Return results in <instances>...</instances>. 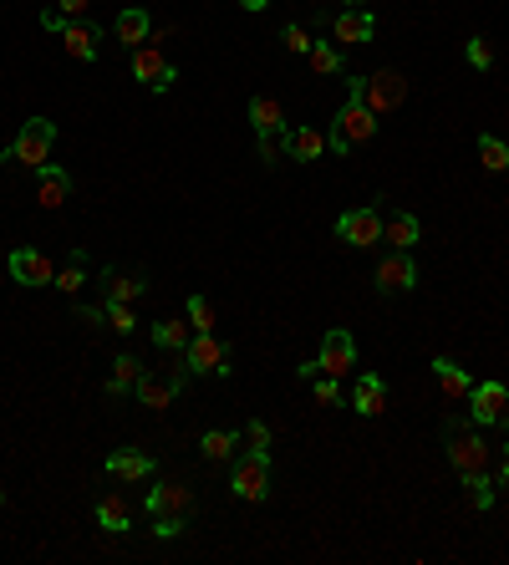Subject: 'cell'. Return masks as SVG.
Returning a JSON list of instances; mask_svg holds the SVG:
<instances>
[{
    "mask_svg": "<svg viewBox=\"0 0 509 565\" xmlns=\"http://www.w3.org/2000/svg\"><path fill=\"white\" fill-rule=\"evenodd\" d=\"M377 138V112L367 107V97H362V77H352L347 82V102H342V112H336V123L326 128V153H352V148H362V143H372Z\"/></svg>",
    "mask_w": 509,
    "mask_h": 565,
    "instance_id": "obj_1",
    "label": "cell"
},
{
    "mask_svg": "<svg viewBox=\"0 0 509 565\" xmlns=\"http://www.w3.org/2000/svg\"><path fill=\"white\" fill-rule=\"evenodd\" d=\"M163 41H174V36L158 31V36H148L138 51H128V56H133V77H138L148 92H168V87L179 82V67H174V56L163 51Z\"/></svg>",
    "mask_w": 509,
    "mask_h": 565,
    "instance_id": "obj_2",
    "label": "cell"
},
{
    "mask_svg": "<svg viewBox=\"0 0 509 565\" xmlns=\"http://www.w3.org/2000/svg\"><path fill=\"white\" fill-rule=\"evenodd\" d=\"M51 143H56V123L51 118H26L21 133H16V143L0 148V163H21V168H31V174H36L41 163H51Z\"/></svg>",
    "mask_w": 509,
    "mask_h": 565,
    "instance_id": "obj_3",
    "label": "cell"
},
{
    "mask_svg": "<svg viewBox=\"0 0 509 565\" xmlns=\"http://www.w3.org/2000/svg\"><path fill=\"white\" fill-rule=\"evenodd\" d=\"M448 464H454V474L469 484L479 474H489V443L479 438V423H448Z\"/></svg>",
    "mask_w": 509,
    "mask_h": 565,
    "instance_id": "obj_4",
    "label": "cell"
},
{
    "mask_svg": "<svg viewBox=\"0 0 509 565\" xmlns=\"http://www.w3.org/2000/svg\"><path fill=\"white\" fill-rule=\"evenodd\" d=\"M230 494L245 504H260L270 494V454L245 448V459H235V469H230Z\"/></svg>",
    "mask_w": 509,
    "mask_h": 565,
    "instance_id": "obj_5",
    "label": "cell"
},
{
    "mask_svg": "<svg viewBox=\"0 0 509 565\" xmlns=\"http://www.w3.org/2000/svg\"><path fill=\"white\" fill-rule=\"evenodd\" d=\"M184 382H189V367H153V372H143L138 377V403L143 408H174V398L184 392Z\"/></svg>",
    "mask_w": 509,
    "mask_h": 565,
    "instance_id": "obj_6",
    "label": "cell"
},
{
    "mask_svg": "<svg viewBox=\"0 0 509 565\" xmlns=\"http://www.w3.org/2000/svg\"><path fill=\"white\" fill-rule=\"evenodd\" d=\"M362 97H367V107L377 112V118H382V112H398L403 97H408V77L398 67H382V72L362 77Z\"/></svg>",
    "mask_w": 509,
    "mask_h": 565,
    "instance_id": "obj_7",
    "label": "cell"
},
{
    "mask_svg": "<svg viewBox=\"0 0 509 565\" xmlns=\"http://www.w3.org/2000/svg\"><path fill=\"white\" fill-rule=\"evenodd\" d=\"M184 367L189 372H214V377H230V347L219 342L214 331H194V342L184 347Z\"/></svg>",
    "mask_w": 509,
    "mask_h": 565,
    "instance_id": "obj_8",
    "label": "cell"
},
{
    "mask_svg": "<svg viewBox=\"0 0 509 565\" xmlns=\"http://www.w3.org/2000/svg\"><path fill=\"white\" fill-rule=\"evenodd\" d=\"M418 286V260H413V250H387L382 260H377V291L382 296H403V291H413Z\"/></svg>",
    "mask_w": 509,
    "mask_h": 565,
    "instance_id": "obj_9",
    "label": "cell"
},
{
    "mask_svg": "<svg viewBox=\"0 0 509 565\" xmlns=\"http://www.w3.org/2000/svg\"><path fill=\"white\" fill-rule=\"evenodd\" d=\"M469 418L479 428H494L509 418V387L504 382H474L469 387Z\"/></svg>",
    "mask_w": 509,
    "mask_h": 565,
    "instance_id": "obj_10",
    "label": "cell"
},
{
    "mask_svg": "<svg viewBox=\"0 0 509 565\" xmlns=\"http://www.w3.org/2000/svg\"><path fill=\"white\" fill-rule=\"evenodd\" d=\"M336 240H342V245H357V250L377 245V240H382V214H377V209H347L342 219H336Z\"/></svg>",
    "mask_w": 509,
    "mask_h": 565,
    "instance_id": "obj_11",
    "label": "cell"
},
{
    "mask_svg": "<svg viewBox=\"0 0 509 565\" xmlns=\"http://www.w3.org/2000/svg\"><path fill=\"white\" fill-rule=\"evenodd\" d=\"M321 372L326 377H347L352 367H357V342H352V331H342V326H336V331H326L321 336Z\"/></svg>",
    "mask_w": 509,
    "mask_h": 565,
    "instance_id": "obj_12",
    "label": "cell"
},
{
    "mask_svg": "<svg viewBox=\"0 0 509 565\" xmlns=\"http://www.w3.org/2000/svg\"><path fill=\"white\" fill-rule=\"evenodd\" d=\"M11 280H16V286H56V270H51V260L41 250L16 245L11 250Z\"/></svg>",
    "mask_w": 509,
    "mask_h": 565,
    "instance_id": "obj_13",
    "label": "cell"
},
{
    "mask_svg": "<svg viewBox=\"0 0 509 565\" xmlns=\"http://www.w3.org/2000/svg\"><path fill=\"white\" fill-rule=\"evenodd\" d=\"M189 510H194V489H184V484H153L148 489V520H158V515L189 520Z\"/></svg>",
    "mask_w": 509,
    "mask_h": 565,
    "instance_id": "obj_14",
    "label": "cell"
},
{
    "mask_svg": "<svg viewBox=\"0 0 509 565\" xmlns=\"http://www.w3.org/2000/svg\"><path fill=\"white\" fill-rule=\"evenodd\" d=\"M36 199H41V209H62L72 199V174H67V168L41 163L36 168Z\"/></svg>",
    "mask_w": 509,
    "mask_h": 565,
    "instance_id": "obj_15",
    "label": "cell"
},
{
    "mask_svg": "<svg viewBox=\"0 0 509 565\" xmlns=\"http://www.w3.org/2000/svg\"><path fill=\"white\" fill-rule=\"evenodd\" d=\"M250 128H255V138H286V107L265 92L250 97Z\"/></svg>",
    "mask_w": 509,
    "mask_h": 565,
    "instance_id": "obj_16",
    "label": "cell"
},
{
    "mask_svg": "<svg viewBox=\"0 0 509 565\" xmlns=\"http://www.w3.org/2000/svg\"><path fill=\"white\" fill-rule=\"evenodd\" d=\"M418 214H408V209H392V214H382V245L387 250H413L418 245Z\"/></svg>",
    "mask_w": 509,
    "mask_h": 565,
    "instance_id": "obj_17",
    "label": "cell"
},
{
    "mask_svg": "<svg viewBox=\"0 0 509 565\" xmlns=\"http://www.w3.org/2000/svg\"><path fill=\"white\" fill-rule=\"evenodd\" d=\"M331 31H336V41H347V46H367L377 36V16L372 11H336Z\"/></svg>",
    "mask_w": 509,
    "mask_h": 565,
    "instance_id": "obj_18",
    "label": "cell"
},
{
    "mask_svg": "<svg viewBox=\"0 0 509 565\" xmlns=\"http://www.w3.org/2000/svg\"><path fill=\"white\" fill-rule=\"evenodd\" d=\"M382 408H387V382H382L377 372H362V377H357V387H352V413L377 418Z\"/></svg>",
    "mask_w": 509,
    "mask_h": 565,
    "instance_id": "obj_19",
    "label": "cell"
},
{
    "mask_svg": "<svg viewBox=\"0 0 509 565\" xmlns=\"http://www.w3.org/2000/svg\"><path fill=\"white\" fill-rule=\"evenodd\" d=\"M97 41H102V31L92 21H67V31H62V46L72 62H97Z\"/></svg>",
    "mask_w": 509,
    "mask_h": 565,
    "instance_id": "obj_20",
    "label": "cell"
},
{
    "mask_svg": "<svg viewBox=\"0 0 509 565\" xmlns=\"http://www.w3.org/2000/svg\"><path fill=\"white\" fill-rule=\"evenodd\" d=\"M153 454H143V448H118V454L107 459V474L112 479H153Z\"/></svg>",
    "mask_w": 509,
    "mask_h": 565,
    "instance_id": "obj_21",
    "label": "cell"
},
{
    "mask_svg": "<svg viewBox=\"0 0 509 565\" xmlns=\"http://www.w3.org/2000/svg\"><path fill=\"white\" fill-rule=\"evenodd\" d=\"M433 377H438V392H443V398L448 403H459V398H469V372L454 362V357H433Z\"/></svg>",
    "mask_w": 509,
    "mask_h": 565,
    "instance_id": "obj_22",
    "label": "cell"
},
{
    "mask_svg": "<svg viewBox=\"0 0 509 565\" xmlns=\"http://www.w3.org/2000/svg\"><path fill=\"white\" fill-rule=\"evenodd\" d=\"M112 31H118V41H123L128 51H138V46L153 36V16H148V11H138V6H128V11H118Z\"/></svg>",
    "mask_w": 509,
    "mask_h": 565,
    "instance_id": "obj_23",
    "label": "cell"
},
{
    "mask_svg": "<svg viewBox=\"0 0 509 565\" xmlns=\"http://www.w3.org/2000/svg\"><path fill=\"white\" fill-rule=\"evenodd\" d=\"M280 143H286V153L296 163H316L326 153V133L321 128H286V138H280Z\"/></svg>",
    "mask_w": 509,
    "mask_h": 565,
    "instance_id": "obj_24",
    "label": "cell"
},
{
    "mask_svg": "<svg viewBox=\"0 0 509 565\" xmlns=\"http://www.w3.org/2000/svg\"><path fill=\"white\" fill-rule=\"evenodd\" d=\"M97 525H102L107 535H123V530H133L128 499H123V494H102V499H97Z\"/></svg>",
    "mask_w": 509,
    "mask_h": 565,
    "instance_id": "obj_25",
    "label": "cell"
},
{
    "mask_svg": "<svg viewBox=\"0 0 509 565\" xmlns=\"http://www.w3.org/2000/svg\"><path fill=\"white\" fill-rule=\"evenodd\" d=\"M148 367L133 357V352H123L118 362H112V372H107V392H112V398H123V392H133L138 387V377H143Z\"/></svg>",
    "mask_w": 509,
    "mask_h": 565,
    "instance_id": "obj_26",
    "label": "cell"
},
{
    "mask_svg": "<svg viewBox=\"0 0 509 565\" xmlns=\"http://www.w3.org/2000/svg\"><path fill=\"white\" fill-rule=\"evenodd\" d=\"M199 448H204L209 464H230L235 448H240V433H230V428H209V433L199 438Z\"/></svg>",
    "mask_w": 509,
    "mask_h": 565,
    "instance_id": "obj_27",
    "label": "cell"
},
{
    "mask_svg": "<svg viewBox=\"0 0 509 565\" xmlns=\"http://www.w3.org/2000/svg\"><path fill=\"white\" fill-rule=\"evenodd\" d=\"M189 342H194V326H184V321H158V326H153V347H158V352H179V357H184Z\"/></svg>",
    "mask_w": 509,
    "mask_h": 565,
    "instance_id": "obj_28",
    "label": "cell"
},
{
    "mask_svg": "<svg viewBox=\"0 0 509 565\" xmlns=\"http://www.w3.org/2000/svg\"><path fill=\"white\" fill-rule=\"evenodd\" d=\"M102 286H107V301H128V306L148 291L138 275H123V270H102Z\"/></svg>",
    "mask_w": 509,
    "mask_h": 565,
    "instance_id": "obj_29",
    "label": "cell"
},
{
    "mask_svg": "<svg viewBox=\"0 0 509 565\" xmlns=\"http://www.w3.org/2000/svg\"><path fill=\"white\" fill-rule=\"evenodd\" d=\"M82 286H87V255H82V250H72L67 270H56V291H62V296H77Z\"/></svg>",
    "mask_w": 509,
    "mask_h": 565,
    "instance_id": "obj_30",
    "label": "cell"
},
{
    "mask_svg": "<svg viewBox=\"0 0 509 565\" xmlns=\"http://www.w3.org/2000/svg\"><path fill=\"white\" fill-rule=\"evenodd\" d=\"M306 62H311V72H321V77H336V72L347 67V62H342V46H331V41H316Z\"/></svg>",
    "mask_w": 509,
    "mask_h": 565,
    "instance_id": "obj_31",
    "label": "cell"
},
{
    "mask_svg": "<svg viewBox=\"0 0 509 565\" xmlns=\"http://www.w3.org/2000/svg\"><path fill=\"white\" fill-rule=\"evenodd\" d=\"M479 163L489 168V174H509V143H499L494 133L479 138Z\"/></svg>",
    "mask_w": 509,
    "mask_h": 565,
    "instance_id": "obj_32",
    "label": "cell"
},
{
    "mask_svg": "<svg viewBox=\"0 0 509 565\" xmlns=\"http://www.w3.org/2000/svg\"><path fill=\"white\" fill-rule=\"evenodd\" d=\"M102 311H107V326L118 331V336H133L138 316H133V306H128V301H102Z\"/></svg>",
    "mask_w": 509,
    "mask_h": 565,
    "instance_id": "obj_33",
    "label": "cell"
},
{
    "mask_svg": "<svg viewBox=\"0 0 509 565\" xmlns=\"http://www.w3.org/2000/svg\"><path fill=\"white\" fill-rule=\"evenodd\" d=\"M464 56H469V67H474V72H489V67H494V46H489L484 36H469Z\"/></svg>",
    "mask_w": 509,
    "mask_h": 565,
    "instance_id": "obj_34",
    "label": "cell"
},
{
    "mask_svg": "<svg viewBox=\"0 0 509 565\" xmlns=\"http://www.w3.org/2000/svg\"><path fill=\"white\" fill-rule=\"evenodd\" d=\"M189 326L194 331H214V306L204 296H189Z\"/></svg>",
    "mask_w": 509,
    "mask_h": 565,
    "instance_id": "obj_35",
    "label": "cell"
},
{
    "mask_svg": "<svg viewBox=\"0 0 509 565\" xmlns=\"http://www.w3.org/2000/svg\"><path fill=\"white\" fill-rule=\"evenodd\" d=\"M469 504H474V510H489V504H494V484H489V474L469 479Z\"/></svg>",
    "mask_w": 509,
    "mask_h": 565,
    "instance_id": "obj_36",
    "label": "cell"
},
{
    "mask_svg": "<svg viewBox=\"0 0 509 565\" xmlns=\"http://www.w3.org/2000/svg\"><path fill=\"white\" fill-rule=\"evenodd\" d=\"M311 46H316V41L306 36V26L291 21V26H286V51H291V56H311Z\"/></svg>",
    "mask_w": 509,
    "mask_h": 565,
    "instance_id": "obj_37",
    "label": "cell"
},
{
    "mask_svg": "<svg viewBox=\"0 0 509 565\" xmlns=\"http://www.w3.org/2000/svg\"><path fill=\"white\" fill-rule=\"evenodd\" d=\"M240 438H245V443H250V448H260V454H265V448H270V428H265V423H260V418H255V423H250V428H245V433H240Z\"/></svg>",
    "mask_w": 509,
    "mask_h": 565,
    "instance_id": "obj_38",
    "label": "cell"
},
{
    "mask_svg": "<svg viewBox=\"0 0 509 565\" xmlns=\"http://www.w3.org/2000/svg\"><path fill=\"white\" fill-rule=\"evenodd\" d=\"M316 403H326V408L342 403V387H336V377H321V382H316Z\"/></svg>",
    "mask_w": 509,
    "mask_h": 565,
    "instance_id": "obj_39",
    "label": "cell"
},
{
    "mask_svg": "<svg viewBox=\"0 0 509 565\" xmlns=\"http://www.w3.org/2000/svg\"><path fill=\"white\" fill-rule=\"evenodd\" d=\"M56 11H62L67 21H82V16L92 11V0H56Z\"/></svg>",
    "mask_w": 509,
    "mask_h": 565,
    "instance_id": "obj_40",
    "label": "cell"
},
{
    "mask_svg": "<svg viewBox=\"0 0 509 565\" xmlns=\"http://www.w3.org/2000/svg\"><path fill=\"white\" fill-rule=\"evenodd\" d=\"M153 535H158V540H174V535H184V520H168V515H158V520H153Z\"/></svg>",
    "mask_w": 509,
    "mask_h": 565,
    "instance_id": "obj_41",
    "label": "cell"
},
{
    "mask_svg": "<svg viewBox=\"0 0 509 565\" xmlns=\"http://www.w3.org/2000/svg\"><path fill=\"white\" fill-rule=\"evenodd\" d=\"M255 143H260V163L275 168V163H280V148H286V143H280V138H255Z\"/></svg>",
    "mask_w": 509,
    "mask_h": 565,
    "instance_id": "obj_42",
    "label": "cell"
},
{
    "mask_svg": "<svg viewBox=\"0 0 509 565\" xmlns=\"http://www.w3.org/2000/svg\"><path fill=\"white\" fill-rule=\"evenodd\" d=\"M41 26H46V31H56V36H62V31H67V16H62V11L51 6V11H41Z\"/></svg>",
    "mask_w": 509,
    "mask_h": 565,
    "instance_id": "obj_43",
    "label": "cell"
},
{
    "mask_svg": "<svg viewBox=\"0 0 509 565\" xmlns=\"http://www.w3.org/2000/svg\"><path fill=\"white\" fill-rule=\"evenodd\" d=\"M316 372H321V362H301V367H296L301 382H316Z\"/></svg>",
    "mask_w": 509,
    "mask_h": 565,
    "instance_id": "obj_44",
    "label": "cell"
},
{
    "mask_svg": "<svg viewBox=\"0 0 509 565\" xmlns=\"http://www.w3.org/2000/svg\"><path fill=\"white\" fill-rule=\"evenodd\" d=\"M499 479H509V443L499 448Z\"/></svg>",
    "mask_w": 509,
    "mask_h": 565,
    "instance_id": "obj_45",
    "label": "cell"
},
{
    "mask_svg": "<svg viewBox=\"0 0 509 565\" xmlns=\"http://www.w3.org/2000/svg\"><path fill=\"white\" fill-rule=\"evenodd\" d=\"M240 6H245V11L255 16V11H265V6H270V0H240Z\"/></svg>",
    "mask_w": 509,
    "mask_h": 565,
    "instance_id": "obj_46",
    "label": "cell"
},
{
    "mask_svg": "<svg viewBox=\"0 0 509 565\" xmlns=\"http://www.w3.org/2000/svg\"><path fill=\"white\" fill-rule=\"evenodd\" d=\"M342 6H347V11H367V0H342Z\"/></svg>",
    "mask_w": 509,
    "mask_h": 565,
    "instance_id": "obj_47",
    "label": "cell"
}]
</instances>
